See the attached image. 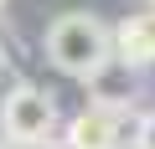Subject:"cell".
<instances>
[{
  "instance_id": "obj_1",
  "label": "cell",
  "mask_w": 155,
  "mask_h": 149,
  "mask_svg": "<svg viewBox=\"0 0 155 149\" xmlns=\"http://www.w3.org/2000/svg\"><path fill=\"white\" fill-rule=\"evenodd\" d=\"M47 62L67 77H93L114 62V31L93 11H67L47 26Z\"/></svg>"
},
{
  "instance_id": "obj_2",
  "label": "cell",
  "mask_w": 155,
  "mask_h": 149,
  "mask_svg": "<svg viewBox=\"0 0 155 149\" xmlns=\"http://www.w3.org/2000/svg\"><path fill=\"white\" fill-rule=\"evenodd\" d=\"M0 129H5L11 144L21 149H41L57 129V98L47 88H31V82H16L0 103Z\"/></svg>"
},
{
  "instance_id": "obj_3",
  "label": "cell",
  "mask_w": 155,
  "mask_h": 149,
  "mask_svg": "<svg viewBox=\"0 0 155 149\" xmlns=\"http://www.w3.org/2000/svg\"><path fill=\"white\" fill-rule=\"evenodd\" d=\"M67 149H124V108H83L67 123Z\"/></svg>"
},
{
  "instance_id": "obj_4",
  "label": "cell",
  "mask_w": 155,
  "mask_h": 149,
  "mask_svg": "<svg viewBox=\"0 0 155 149\" xmlns=\"http://www.w3.org/2000/svg\"><path fill=\"white\" fill-rule=\"evenodd\" d=\"M114 57H119V62H129L134 72L155 62V5L114 26Z\"/></svg>"
},
{
  "instance_id": "obj_5",
  "label": "cell",
  "mask_w": 155,
  "mask_h": 149,
  "mask_svg": "<svg viewBox=\"0 0 155 149\" xmlns=\"http://www.w3.org/2000/svg\"><path fill=\"white\" fill-rule=\"evenodd\" d=\"M88 82H93V103H104V108H129V103H134V93H140V88H134V67H129V62H119V67H114V62H109V67H98Z\"/></svg>"
},
{
  "instance_id": "obj_6",
  "label": "cell",
  "mask_w": 155,
  "mask_h": 149,
  "mask_svg": "<svg viewBox=\"0 0 155 149\" xmlns=\"http://www.w3.org/2000/svg\"><path fill=\"white\" fill-rule=\"evenodd\" d=\"M140 149H155V113L140 123Z\"/></svg>"
},
{
  "instance_id": "obj_7",
  "label": "cell",
  "mask_w": 155,
  "mask_h": 149,
  "mask_svg": "<svg viewBox=\"0 0 155 149\" xmlns=\"http://www.w3.org/2000/svg\"><path fill=\"white\" fill-rule=\"evenodd\" d=\"M0 67H5V46H0Z\"/></svg>"
},
{
  "instance_id": "obj_8",
  "label": "cell",
  "mask_w": 155,
  "mask_h": 149,
  "mask_svg": "<svg viewBox=\"0 0 155 149\" xmlns=\"http://www.w3.org/2000/svg\"><path fill=\"white\" fill-rule=\"evenodd\" d=\"M0 5H5V0H0Z\"/></svg>"
},
{
  "instance_id": "obj_9",
  "label": "cell",
  "mask_w": 155,
  "mask_h": 149,
  "mask_svg": "<svg viewBox=\"0 0 155 149\" xmlns=\"http://www.w3.org/2000/svg\"><path fill=\"white\" fill-rule=\"evenodd\" d=\"M150 5H155V0H150Z\"/></svg>"
}]
</instances>
